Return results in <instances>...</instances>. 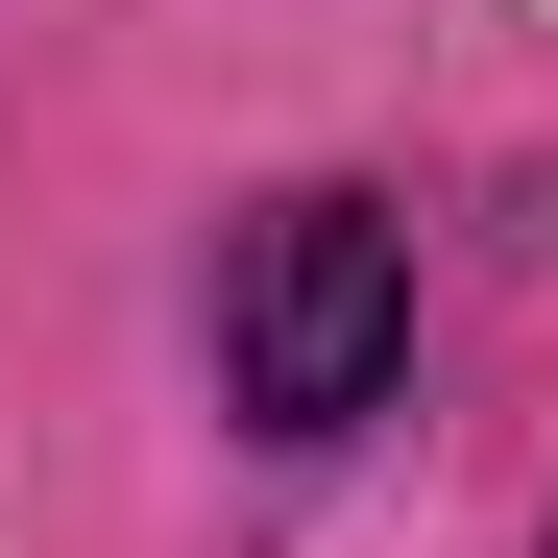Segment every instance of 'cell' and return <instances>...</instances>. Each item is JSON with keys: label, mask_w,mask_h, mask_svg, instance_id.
Returning <instances> with one entry per match:
<instances>
[{"label": "cell", "mask_w": 558, "mask_h": 558, "mask_svg": "<svg viewBox=\"0 0 558 558\" xmlns=\"http://www.w3.org/2000/svg\"><path fill=\"white\" fill-rule=\"evenodd\" d=\"M389 364H413V219H389V195L292 170V195L219 219V413H243V437L316 461V437L389 413Z\"/></svg>", "instance_id": "6da1fadb"}]
</instances>
